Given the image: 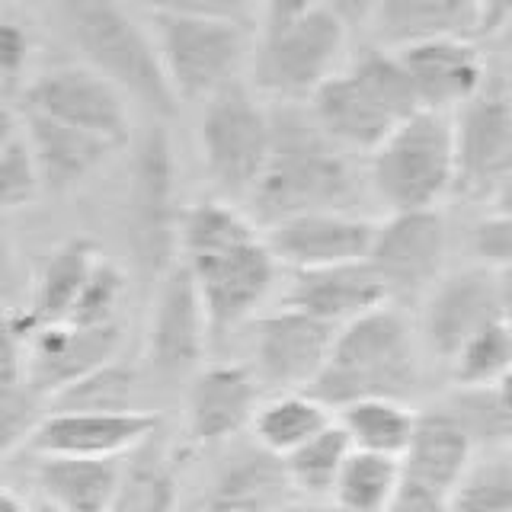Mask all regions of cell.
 Instances as JSON below:
<instances>
[{
  "mask_svg": "<svg viewBox=\"0 0 512 512\" xmlns=\"http://www.w3.org/2000/svg\"><path fill=\"white\" fill-rule=\"evenodd\" d=\"M180 253L208 317V336H228L260 308L276 279V260L247 212L224 199L183 208Z\"/></svg>",
  "mask_w": 512,
  "mask_h": 512,
  "instance_id": "6da1fadb",
  "label": "cell"
},
{
  "mask_svg": "<svg viewBox=\"0 0 512 512\" xmlns=\"http://www.w3.org/2000/svg\"><path fill=\"white\" fill-rule=\"evenodd\" d=\"M272 151L260 183L247 196L256 228H272L308 212H349L359 202L362 176L352 151L320 132L308 106L272 103Z\"/></svg>",
  "mask_w": 512,
  "mask_h": 512,
  "instance_id": "7a4b0ae2",
  "label": "cell"
},
{
  "mask_svg": "<svg viewBox=\"0 0 512 512\" xmlns=\"http://www.w3.org/2000/svg\"><path fill=\"white\" fill-rule=\"evenodd\" d=\"M349 20L336 4L272 0L253 32V87L276 103L301 106L333 77L343 55Z\"/></svg>",
  "mask_w": 512,
  "mask_h": 512,
  "instance_id": "3957f363",
  "label": "cell"
},
{
  "mask_svg": "<svg viewBox=\"0 0 512 512\" xmlns=\"http://www.w3.org/2000/svg\"><path fill=\"white\" fill-rule=\"evenodd\" d=\"M144 13L180 103H205L250 64L253 36L234 4H157Z\"/></svg>",
  "mask_w": 512,
  "mask_h": 512,
  "instance_id": "277c9868",
  "label": "cell"
},
{
  "mask_svg": "<svg viewBox=\"0 0 512 512\" xmlns=\"http://www.w3.org/2000/svg\"><path fill=\"white\" fill-rule=\"evenodd\" d=\"M420 381V356L410 320L391 304L340 327L324 372L304 394L327 410L359 400H407Z\"/></svg>",
  "mask_w": 512,
  "mask_h": 512,
  "instance_id": "5b68a950",
  "label": "cell"
},
{
  "mask_svg": "<svg viewBox=\"0 0 512 512\" xmlns=\"http://www.w3.org/2000/svg\"><path fill=\"white\" fill-rule=\"evenodd\" d=\"M304 106L320 132L352 154H375L400 122L420 112L404 61L381 45L362 48L352 68L324 80Z\"/></svg>",
  "mask_w": 512,
  "mask_h": 512,
  "instance_id": "8992f818",
  "label": "cell"
},
{
  "mask_svg": "<svg viewBox=\"0 0 512 512\" xmlns=\"http://www.w3.org/2000/svg\"><path fill=\"white\" fill-rule=\"evenodd\" d=\"M64 23L87 64L112 80L128 100L151 109L154 116H176L180 100L167 80L157 42L132 13L106 0H77L64 4Z\"/></svg>",
  "mask_w": 512,
  "mask_h": 512,
  "instance_id": "52a82bcc",
  "label": "cell"
},
{
  "mask_svg": "<svg viewBox=\"0 0 512 512\" xmlns=\"http://www.w3.org/2000/svg\"><path fill=\"white\" fill-rule=\"evenodd\" d=\"M368 180L391 212H426L455 189V122L420 109L372 154Z\"/></svg>",
  "mask_w": 512,
  "mask_h": 512,
  "instance_id": "ba28073f",
  "label": "cell"
},
{
  "mask_svg": "<svg viewBox=\"0 0 512 512\" xmlns=\"http://www.w3.org/2000/svg\"><path fill=\"white\" fill-rule=\"evenodd\" d=\"M199 144L205 170L218 192L247 202L272 151L269 109L256 100L244 80H234L202 103Z\"/></svg>",
  "mask_w": 512,
  "mask_h": 512,
  "instance_id": "9c48e42d",
  "label": "cell"
},
{
  "mask_svg": "<svg viewBox=\"0 0 512 512\" xmlns=\"http://www.w3.org/2000/svg\"><path fill=\"white\" fill-rule=\"evenodd\" d=\"M180 215L176 212V160L164 125L144 132L128 186V234L138 266L160 279L173 266V250L180 247Z\"/></svg>",
  "mask_w": 512,
  "mask_h": 512,
  "instance_id": "30bf717a",
  "label": "cell"
},
{
  "mask_svg": "<svg viewBox=\"0 0 512 512\" xmlns=\"http://www.w3.org/2000/svg\"><path fill=\"white\" fill-rule=\"evenodd\" d=\"M509 20L512 4L500 0H381L368 13L372 36L388 52H404L436 39L477 42L503 36Z\"/></svg>",
  "mask_w": 512,
  "mask_h": 512,
  "instance_id": "8fae6325",
  "label": "cell"
},
{
  "mask_svg": "<svg viewBox=\"0 0 512 512\" xmlns=\"http://www.w3.org/2000/svg\"><path fill=\"white\" fill-rule=\"evenodd\" d=\"M23 103V109L90 132L109 141L112 148H122L132 132L128 96L90 64H64L39 74L26 87Z\"/></svg>",
  "mask_w": 512,
  "mask_h": 512,
  "instance_id": "7c38bea8",
  "label": "cell"
},
{
  "mask_svg": "<svg viewBox=\"0 0 512 512\" xmlns=\"http://www.w3.org/2000/svg\"><path fill=\"white\" fill-rule=\"evenodd\" d=\"M455 122V189L471 199H493L512 176V96L503 84H484Z\"/></svg>",
  "mask_w": 512,
  "mask_h": 512,
  "instance_id": "4fadbf2b",
  "label": "cell"
},
{
  "mask_svg": "<svg viewBox=\"0 0 512 512\" xmlns=\"http://www.w3.org/2000/svg\"><path fill=\"white\" fill-rule=\"evenodd\" d=\"M340 327H330L304 311L282 308L253 327V375L282 394L308 391L324 372Z\"/></svg>",
  "mask_w": 512,
  "mask_h": 512,
  "instance_id": "5bb4252c",
  "label": "cell"
},
{
  "mask_svg": "<svg viewBox=\"0 0 512 512\" xmlns=\"http://www.w3.org/2000/svg\"><path fill=\"white\" fill-rule=\"evenodd\" d=\"M445 218L436 208L397 212L378 224L368 266L378 272L391 298H416L439 282L445 260Z\"/></svg>",
  "mask_w": 512,
  "mask_h": 512,
  "instance_id": "9a60e30c",
  "label": "cell"
},
{
  "mask_svg": "<svg viewBox=\"0 0 512 512\" xmlns=\"http://www.w3.org/2000/svg\"><path fill=\"white\" fill-rule=\"evenodd\" d=\"M208 336V317L199 285L183 263L157 279V298L148 330V359L160 378H180L199 365Z\"/></svg>",
  "mask_w": 512,
  "mask_h": 512,
  "instance_id": "2e32d148",
  "label": "cell"
},
{
  "mask_svg": "<svg viewBox=\"0 0 512 512\" xmlns=\"http://www.w3.org/2000/svg\"><path fill=\"white\" fill-rule=\"evenodd\" d=\"M378 224L352 212H308L266 228L272 260L295 272L368 260Z\"/></svg>",
  "mask_w": 512,
  "mask_h": 512,
  "instance_id": "e0dca14e",
  "label": "cell"
},
{
  "mask_svg": "<svg viewBox=\"0 0 512 512\" xmlns=\"http://www.w3.org/2000/svg\"><path fill=\"white\" fill-rule=\"evenodd\" d=\"M122 346V327H77L61 320V324H45L32 333L26 343V384L42 400H52L71 384L87 378L96 368L116 359Z\"/></svg>",
  "mask_w": 512,
  "mask_h": 512,
  "instance_id": "ac0fdd59",
  "label": "cell"
},
{
  "mask_svg": "<svg viewBox=\"0 0 512 512\" xmlns=\"http://www.w3.org/2000/svg\"><path fill=\"white\" fill-rule=\"evenodd\" d=\"M160 416L151 410L125 413H55L48 410L29 448L39 458H122L157 436Z\"/></svg>",
  "mask_w": 512,
  "mask_h": 512,
  "instance_id": "d6986e66",
  "label": "cell"
},
{
  "mask_svg": "<svg viewBox=\"0 0 512 512\" xmlns=\"http://www.w3.org/2000/svg\"><path fill=\"white\" fill-rule=\"evenodd\" d=\"M493 320H500L496 269L468 266L432 285L423 311V333L439 359L452 362L461 346Z\"/></svg>",
  "mask_w": 512,
  "mask_h": 512,
  "instance_id": "ffe728a7",
  "label": "cell"
},
{
  "mask_svg": "<svg viewBox=\"0 0 512 512\" xmlns=\"http://www.w3.org/2000/svg\"><path fill=\"white\" fill-rule=\"evenodd\" d=\"M397 55L410 74L416 103L429 112H442V116H448L452 109L458 112L487 84V64L477 42L436 39L404 48Z\"/></svg>",
  "mask_w": 512,
  "mask_h": 512,
  "instance_id": "44dd1931",
  "label": "cell"
},
{
  "mask_svg": "<svg viewBox=\"0 0 512 512\" xmlns=\"http://www.w3.org/2000/svg\"><path fill=\"white\" fill-rule=\"evenodd\" d=\"M260 381L247 365H208L192 378L186 397V429L196 445H218L253 426Z\"/></svg>",
  "mask_w": 512,
  "mask_h": 512,
  "instance_id": "7402d4cb",
  "label": "cell"
},
{
  "mask_svg": "<svg viewBox=\"0 0 512 512\" xmlns=\"http://www.w3.org/2000/svg\"><path fill=\"white\" fill-rule=\"evenodd\" d=\"M388 301V288L368 260L295 272L285 292V308L304 311L330 327H346L356 317L384 308Z\"/></svg>",
  "mask_w": 512,
  "mask_h": 512,
  "instance_id": "603a6c76",
  "label": "cell"
},
{
  "mask_svg": "<svg viewBox=\"0 0 512 512\" xmlns=\"http://www.w3.org/2000/svg\"><path fill=\"white\" fill-rule=\"evenodd\" d=\"M292 493L285 458L253 442L221 464L205 493V512H272L292 503Z\"/></svg>",
  "mask_w": 512,
  "mask_h": 512,
  "instance_id": "cb8c5ba5",
  "label": "cell"
},
{
  "mask_svg": "<svg viewBox=\"0 0 512 512\" xmlns=\"http://www.w3.org/2000/svg\"><path fill=\"white\" fill-rule=\"evenodd\" d=\"M474 461V442L468 436V429L461 426L458 416L439 407L426 410L416 416L413 439L407 445L400 468H404L407 480H416L429 490H439L445 496H452L458 487V480Z\"/></svg>",
  "mask_w": 512,
  "mask_h": 512,
  "instance_id": "d4e9b609",
  "label": "cell"
},
{
  "mask_svg": "<svg viewBox=\"0 0 512 512\" xmlns=\"http://www.w3.org/2000/svg\"><path fill=\"white\" fill-rule=\"evenodd\" d=\"M23 125H26V141L42 176V189L48 192H68L77 183H84L87 176L96 167H103V160L116 151L103 138L80 132L74 125L55 122L48 116H39V112H29V109H23Z\"/></svg>",
  "mask_w": 512,
  "mask_h": 512,
  "instance_id": "484cf974",
  "label": "cell"
},
{
  "mask_svg": "<svg viewBox=\"0 0 512 512\" xmlns=\"http://www.w3.org/2000/svg\"><path fill=\"white\" fill-rule=\"evenodd\" d=\"M96 263H100V250H96V244L87 237H74L48 256L39 272L32 304L26 311L10 314L13 330L23 336V343H29L32 333L39 327L61 324V320L71 317L74 304H77L80 292H84V285H87Z\"/></svg>",
  "mask_w": 512,
  "mask_h": 512,
  "instance_id": "4316f807",
  "label": "cell"
},
{
  "mask_svg": "<svg viewBox=\"0 0 512 512\" xmlns=\"http://www.w3.org/2000/svg\"><path fill=\"white\" fill-rule=\"evenodd\" d=\"M122 471V458H42L36 484L42 500L64 512H109Z\"/></svg>",
  "mask_w": 512,
  "mask_h": 512,
  "instance_id": "83f0119b",
  "label": "cell"
},
{
  "mask_svg": "<svg viewBox=\"0 0 512 512\" xmlns=\"http://www.w3.org/2000/svg\"><path fill=\"white\" fill-rule=\"evenodd\" d=\"M330 410L314 400L311 394H279L276 400H269L253 416V442L263 445L272 455H292L298 445L314 439L317 432H324L330 426Z\"/></svg>",
  "mask_w": 512,
  "mask_h": 512,
  "instance_id": "f1b7e54d",
  "label": "cell"
},
{
  "mask_svg": "<svg viewBox=\"0 0 512 512\" xmlns=\"http://www.w3.org/2000/svg\"><path fill=\"white\" fill-rule=\"evenodd\" d=\"M340 426L352 448L400 461L413 439L416 413L404 400H359L340 410Z\"/></svg>",
  "mask_w": 512,
  "mask_h": 512,
  "instance_id": "f546056e",
  "label": "cell"
},
{
  "mask_svg": "<svg viewBox=\"0 0 512 512\" xmlns=\"http://www.w3.org/2000/svg\"><path fill=\"white\" fill-rule=\"evenodd\" d=\"M176 471L164 458L157 436H151L125 461L122 484L112 496L109 512H173L176 509Z\"/></svg>",
  "mask_w": 512,
  "mask_h": 512,
  "instance_id": "4dcf8cb0",
  "label": "cell"
},
{
  "mask_svg": "<svg viewBox=\"0 0 512 512\" xmlns=\"http://www.w3.org/2000/svg\"><path fill=\"white\" fill-rule=\"evenodd\" d=\"M400 480H404V468L397 458L352 448L333 487V506L340 512H388L400 490Z\"/></svg>",
  "mask_w": 512,
  "mask_h": 512,
  "instance_id": "1f68e13d",
  "label": "cell"
},
{
  "mask_svg": "<svg viewBox=\"0 0 512 512\" xmlns=\"http://www.w3.org/2000/svg\"><path fill=\"white\" fill-rule=\"evenodd\" d=\"M352 455V442L340 423H330L314 439L298 445L292 455H285V471L292 477L295 493L308 496H333L336 480L343 474V464Z\"/></svg>",
  "mask_w": 512,
  "mask_h": 512,
  "instance_id": "d6a6232c",
  "label": "cell"
},
{
  "mask_svg": "<svg viewBox=\"0 0 512 512\" xmlns=\"http://www.w3.org/2000/svg\"><path fill=\"white\" fill-rule=\"evenodd\" d=\"M135 384L138 375L128 362L112 359L103 368H96L87 378H80L77 384H71L68 391H61L58 397H52L55 413H125L135 410Z\"/></svg>",
  "mask_w": 512,
  "mask_h": 512,
  "instance_id": "836d02e7",
  "label": "cell"
},
{
  "mask_svg": "<svg viewBox=\"0 0 512 512\" xmlns=\"http://www.w3.org/2000/svg\"><path fill=\"white\" fill-rule=\"evenodd\" d=\"M509 368H512V330L500 317L461 346V352L452 359V378L458 388H493Z\"/></svg>",
  "mask_w": 512,
  "mask_h": 512,
  "instance_id": "e575fe53",
  "label": "cell"
},
{
  "mask_svg": "<svg viewBox=\"0 0 512 512\" xmlns=\"http://www.w3.org/2000/svg\"><path fill=\"white\" fill-rule=\"evenodd\" d=\"M452 512H512V455H487L471 461L448 496Z\"/></svg>",
  "mask_w": 512,
  "mask_h": 512,
  "instance_id": "d590c367",
  "label": "cell"
},
{
  "mask_svg": "<svg viewBox=\"0 0 512 512\" xmlns=\"http://www.w3.org/2000/svg\"><path fill=\"white\" fill-rule=\"evenodd\" d=\"M448 410L468 429L474 445L512 442V410L496 394V384L493 388H461L452 404H448Z\"/></svg>",
  "mask_w": 512,
  "mask_h": 512,
  "instance_id": "8d00e7d4",
  "label": "cell"
},
{
  "mask_svg": "<svg viewBox=\"0 0 512 512\" xmlns=\"http://www.w3.org/2000/svg\"><path fill=\"white\" fill-rule=\"evenodd\" d=\"M125 298V272L100 256V263L93 266L90 279L80 292L74 311L68 317V324L77 327H106L116 324V308Z\"/></svg>",
  "mask_w": 512,
  "mask_h": 512,
  "instance_id": "74e56055",
  "label": "cell"
},
{
  "mask_svg": "<svg viewBox=\"0 0 512 512\" xmlns=\"http://www.w3.org/2000/svg\"><path fill=\"white\" fill-rule=\"evenodd\" d=\"M42 420V397L29 384H16V388L0 391V461L20 445H29L32 432L39 429Z\"/></svg>",
  "mask_w": 512,
  "mask_h": 512,
  "instance_id": "f35d334b",
  "label": "cell"
},
{
  "mask_svg": "<svg viewBox=\"0 0 512 512\" xmlns=\"http://www.w3.org/2000/svg\"><path fill=\"white\" fill-rule=\"evenodd\" d=\"M39 192H42V176L36 167V157H32L26 135H20L0 154V215L29 205Z\"/></svg>",
  "mask_w": 512,
  "mask_h": 512,
  "instance_id": "ab89813d",
  "label": "cell"
},
{
  "mask_svg": "<svg viewBox=\"0 0 512 512\" xmlns=\"http://www.w3.org/2000/svg\"><path fill=\"white\" fill-rule=\"evenodd\" d=\"M474 253L490 269H512V218L490 215L474 228Z\"/></svg>",
  "mask_w": 512,
  "mask_h": 512,
  "instance_id": "60d3db41",
  "label": "cell"
},
{
  "mask_svg": "<svg viewBox=\"0 0 512 512\" xmlns=\"http://www.w3.org/2000/svg\"><path fill=\"white\" fill-rule=\"evenodd\" d=\"M26 384V343L13 330L10 314L0 317V391Z\"/></svg>",
  "mask_w": 512,
  "mask_h": 512,
  "instance_id": "b9f144b4",
  "label": "cell"
},
{
  "mask_svg": "<svg viewBox=\"0 0 512 512\" xmlns=\"http://www.w3.org/2000/svg\"><path fill=\"white\" fill-rule=\"evenodd\" d=\"M388 512H452L448 506V496L439 490H429L416 480H400V490L394 496V503L388 506Z\"/></svg>",
  "mask_w": 512,
  "mask_h": 512,
  "instance_id": "7bdbcfd3",
  "label": "cell"
},
{
  "mask_svg": "<svg viewBox=\"0 0 512 512\" xmlns=\"http://www.w3.org/2000/svg\"><path fill=\"white\" fill-rule=\"evenodd\" d=\"M29 61V36L16 23H0V80H13Z\"/></svg>",
  "mask_w": 512,
  "mask_h": 512,
  "instance_id": "ee69618b",
  "label": "cell"
},
{
  "mask_svg": "<svg viewBox=\"0 0 512 512\" xmlns=\"http://www.w3.org/2000/svg\"><path fill=\"white\" fill-rule=\"evenodd\" d=\"M496 285H500V317H503V324L512 330V269L496 272Z\"/></svg>",
  "mask_w": 512,
  "mask_h": 512,
  "instance_id": "f6af8a7d",
  "label": "cell"
},
{
  "mask_svg": "<svg viewBox=\"0 0 512 512\" xmlns=\"http://www.w3.org/2000/svg\"><path fill=\"white\" fill-rule=\"evenodd\" d=\"M16 138H20V119H16L13 109L0 106V154H4Z\"/></svg>",
  "mask_w": 512,
  "mask_h": 512,
  "instance_id": "bcb514c9",
  "label": "cell"
},
{
  "mask_svg": "<svg viewBox=\"0 0 512 512\" xmlns=\"http://www.w3.org/2000/svg\"><path fill=\"white\" fill-rule=\"evenodd\" d=\"M493 202V215H506V218H512V176L509 180L496 189V196L490 199Z\"/></svg>",
  "mask_w": 512,
  "mask_h": 512,
  "instance_id": "7dc6e473",
  "label": "cell"
},
{
  "mask_svg": "<svg viewBox=\"0 0 512 512\" xmlns=\"http://www.w3.org/2000/svg\"><path fill=\"white\" fill-rule=\"evenodd\" d=\"M0 512H32V506H26L20 496L10 493L7 487H0Z\"/></svg>",
  "mask_w": 512,
  "mask_h": 512,
  "instance_id": "c3c4849f",
  "label": "cell"
},
{
  "mask_svg": "<svg viewBox=\"0 0 512 512\" xmlns=\"http://www.w3.org/2000/svg\"><path fill=\"white\" fill-rule=\"evenodd\" d=\"M272 512H340V509L327 506V503H288V506H279Z\"/></svg>",
  "mask_w": 512,
  "mask_h": 512,
  "instance_id": "681fc988",
  "label": "cell"
},
{
  "mask_svg": "<svg viewBox=\"0 0 512 512\" xmlns=\"http://www.w3.org/2000/svg\"><path fill=\"white\" fill-rule=\"evenodd\" d=\"M496 394H500V400L512 410V368H509V372L500 381H496Z\"/></svg>",
  "mask_w": 512,
  "mask_h": 512,
  "instance_id": "f907efd6",
  "label": "cell"
},
{
  "mask_svg": "<svg viewBox=\"0 0 512 512\" xmlns=\"http://www.w3.org/2000/svg\"><path fill=\"white\" fill-rule=\"evenodd\" d=\"M7 256H10V240H7L4 224H0V272H4V266H7Z\"/></svg>",
  "mask_w": 512,
  "mask_h": 512,
  "instance_id": "816d5d0a",
  "label": "cell"
},
{
  "mask_svg": "<svg viewBox=\"0 0 512 512\" xmlns=\"http://www.w3.org/2000/svg\"><path fill=\"white\" fill-rule=\"evenodd\" d=\"M500 39H503V45H506V52L512 55V20L506 23V29H503V36H500Z\"/></svg>",
  "mask_w": 512,
  "mask_h": 512,
  "instance_id": "f5cc1de1",
  "label": "cell"
},
{
  "mask_svg": "<svg viewBox=\"0 0 512 512\" xmlns=\"http://www.w3.org/2000/svg\"><path fill=\"white\" fill-rule=\"evenodd\" d=\"M32 512H64V509L52 506V503H48V500H39L36 506H32Z\"/></svg>",
  "mask_w": 512,
  "mask_h": 512,
  "instance_id": "db71d44e",
  "label": "cell"
}]
</instances>
